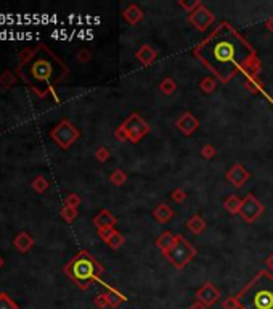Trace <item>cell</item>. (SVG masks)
Here are the masks:
<instances>
[{"label":"cell","instance_id":"obj_1","mask_svg":"<svg viewBox=\"0 0 273 309\" xmlns=\"http://www.w3.org/2000/svg\"><path fill=\"white\" fill-rule=\"evenodd\" d=\"M193 55L222 84L244 73L257 58L254 47L228 21H222L201 40L193 49Z\"/></svg>","mask_w":273,"mask_h":309},{"label":"cell","instance_id":"obj_2","mask_svg":"<svg viewBox=\"0 0 273 309\" xmlns=\"http://www.w3.org/2000/svg\"><path fill=\"white\" fill-rule=\"evenodd\" d=\"M68 73V66L44 44L37 47L34 57L26 65L18 66L19 76L42 99L49 94L55 95V86L63 81Z\"/></svg>","mask_w":273,"mask_h":309},{"label":"cell","instance_id":"obj_3","mask_svg":"<svg viewBox=\"0 0 273 309\" xmlns=\"http://www.w3.org/2000/svg\"><path fill=\"white\" fill-rule=\"evenodd\" d=\"M240 309H273V276L259 271L236 295Z\"/></svg>","mask_w":273,"mask_h":309},{"label":"cell","instance_id":"obj_4","mask_svg":"<svg viewBox=\"0 0 273 309\" xmlns=\"http://www.w3.org/2000/svg\"><path fill=\"white\" fill-rule=\"evenodd\" d=\"M63 271L79 288L87 290L92 284L97 282L105 269L95 259V256H92L88 251L82 250L63 267Z\"/></svg>","mask_w":273,"mask_h":309},{"label":"cell","instance_id":"obj_5","mask_svg":"<svg viewBox=\"0 0 273 309\" xmlns=\"http://www.w3.org/2000/svg\"><path fill=\"white\" fill-rule=\"evenodd\" d=\"M149 134V124L141 118L138 113H132L129 118L122 121V124L116 129L114 137L119 142L138 143L143 137Z\"/></svg>","mask_w":273,"mask_h":309},{"label":"cell","instance_id":"obj_6","mask_svg":"<svg viewBox=\"0 0 273 309\" xmlns=\"http://www.w3.org/2000/svg\"><path fill=\"white\" fill-rule=\"evenodd\" d=\"M196 255H198V251L195 246L191 245L185 237L177 235L174 246L164 256L167 258V261L175 267V269L182 271L191 259L196 258Z\"/></svg>","mask_w":273,"mask_h":309},{"label":"cell","instance_id":"obj_7","mask_svg":"<svg viewBox=\"0 0 273 309\" xmlns=\"http://www.w3.org/2000/svg\"><path fill=\"white\" fill-rule=\"evenodd\" d=\"M50 137H52V140L57 143L60 148L68 150L72 145V143H76L79 140L80 130L76 126H74L71 121L63 119V121L60 122V124H57L50 130Z\"/></svg>","mask_w":273,"mask_h":309},{"label":"cell","instance_id":"obj_8","mask_svg":"<svg viewBox=\"0 0 273 309\" xmlns=\"http://www.w3.org/2000/svg\"><path fill=\"white\" fill-rule=\"evenodd\" d=\"M262 212H264V205L259 202L252 194L246 195L243 198L240 216H241V219L244 222H248V224L256 222L257 219L262 216Z\"/></svg>","mask_w":273,"mask_h":309},{"label":"cell","instance_id":"obj_9","mask_svg":"<svg viewBox=\"0 0 273 309\" xmlns=\"http://www.w3.org/2000/svg\"><path fill=\"white\" fill-rule=\"evenodd\" d=\"M214 21H215V15L206 5H201L200 8L188 15V23L200 32L207 31L209 27L214 24Z\"/></svg>","mask_w":273,"mask_h":309},{"label":"cell","instance_id":"obj_10","mask_svg":"<svg viewBox=\"0 0 273 309\" xmlns=\"http://www.w3.org/2000/svg\"><path fill=\"white\" fill-rule=\"evenodd\" d=\"M218 298H220V290H218V288L212 282L203 284L196 290V300L201 301V303L206 306V308L214 306L217 301H218Z\"/></svg>","mask_w":273,"mask_h":309},{"label":"cell","instance_id":"obj_11","mask_svg":"<svg viewBox=\"0 0 273 309\" xmlns=\"http://www.w3.org/2000/svg\"><path fill=\"white\" fill-rule=\"evenodd\" d=\"M225 179H227L231 185H233L235 189H241L243 185L251 179V173L243 166L241 163H235L233 166H231L227 171V174H225Z\"/></svg>","mask_w":273,"mask_h":309},{"label":"cell","instance_id":"obj_12","mask_svg":"<svg viewBox=\"0 0 273 309\" xmlns=\"http://www.w3.org/2000/svg\"><path fill=\"white\" fill-rule=\"evenodd\" d=\"M175 126L183 135L190 137V135H193L196 132L198 127H200V119H198L191 111H185L183 114H180L179 119H177Z\"/></svg>","mask_w":273,"mask_h":309},{"label":"cell","instance_id":"obj_13","mask_svg":"<svg viewBox=\"0 0 273 309\" xmlns=\"http://www.w3.org/2000/svg\"><path fill=\"white\" fill-rule=\"evenodd\" d=\"M98 237L109 246L111 250H118L124 245L126 238L121 232H118L114 227L113 229H98Z\"/></svg>","mask_w":273,"mask_h":309},{"label":"cell","instance_id":"obj_14","mask_svg":"<svg viewBox=\"0 0 273 309\" xmlns=\"http://www.w3.org/2000/svg\"><path fill=\"white\" fill-rule=\"evenodd\" d=\"M118 219L113 216V212L109 209H101L97 216L93 217V224L97 229H113Z\"/></svg>","mask_w":273,"mask_h":309},{"label":"cell","instance_id":"obj_15","mask_svg":"<svg viewBox=\"0 0 273 309\" xmlns=\"http://www.w3.org/2000/svg\"><path fill=\"white\" fill-rule=\"evenodd\" d=\"M135 57L143 66H149L156 58H158V50H156L153 45L145 44V45L140 47L138 52L135 53Z\"/></svg>","mask_w":273,"mask_h":309},{"label":"cell","instance_id":"obj_16","mask_svg":"<svg viewBox=\"0 0 273 309\" xmlns=\"http://www.w3.org/2000/svg\"><path fill=\"white\" fill-rule=\"evenodd\" d=\"M122 18H124L131 26H136L143 18H145V13H143V10L140 8L138 5L132 3V5H129L124 11H122Z\"/></svg>","mask_w":273,"mask_h":309},{"label":"cell","instance_id":"obj_17","mask_svg":"<svg viewBox=\"0 0 273 309\" xmlns=\"http://www.w3.org/2000/svg\"><path fill=\"white\" fill-rule=\"evenodd\" d=\"M177 235L179 233H174V232H162L161 235L158 237V240H156V246L162 251V255H166V253L172 248L174 243H175V240H177Z\"/></svg>","mask_w":273,"mask_h":309},{"label":"cell","instance_id":"obj_18","mask_svg":"<svg viewBox=\"0 0 273 309\" xmlns=\"http://www.w3.org/2000/svg\"><path fill=\"white\" fill-rule=\"evenodd\" d=\"M13 245L16 246V250L18 251H21V253H27L31 248H32V245H34V238L31 237V233L29 232H19L18 235L15 237V240H13Z\"/></svg>","mask_w":273,"mask_h":309},{"label":"cell","instance_id":"obj_19","mask_svg":"<svg viewBox=\"0 0 273 309\" xmlns=\"http://www.w3.org/2000/svg\"><path fill=\"white\" fill-rule=\"evenodd\" d=\"M153 217H154L159 224H167L169 221H172V217H174V209L170 208L169 205L161 203V205L156 206V209L153 211Z\"/></svg>","mask_w":273,"mask_h":309},{"label":"cell","instance_id":"obj_20","mask_svg":"<svg viewBox=\"0 0 273 309\" xmlns=\"http://www.w3.org/2000/svg\"><path fill=\"white\" fill-rule=\"evenodd\" d=\"M105 295H106V298H108V305H109V308H113V309H118L122 303H126V300H127V298L124 297V295H122L121 292L116 290L114 287H106Z\"/></svg>","mask_w":273,"mask_h":309},{"label":"cell","instance_id":"obj_21","mask_svg":"<svg viewBox=\"0 0 273 309\" xmlns=\"http://www.w3.org/2000/svg\"><path fill=\"white\" fill-rule=\"evenodd\" d=\"M187 229L191 233H195V235H201L204 229H206V221H204L201 214H193L187 221Z\"/></svg>","mask_w":273,"mask_h":309},{"label":"cell","instance_id":"obj_22","mask_svg":"<svg viewBox=\"0 0 273 309\" xmlns=\"http://www.w3.org/2000/svg\"><path fill=\"white\" fill-rule=\"evenodd\" d=\"M243 200L238 195H230L223 200V208L225 211H228L230 214H240Z\"/></svg>","mask_w":273,"mask_h":309},{"label":"cell","instance_id":"obj_23","mask_svg":"<svg viewBox=\"0 0 273 309\" xmlns=\"http://www.w3.org/2000/svg\"><path fill=\"white\" fill-rule=\"evenodd\" d=\"M158 89L161 91L162 95H166V97H170L175 91H177V82L172 79V78H164L159 84H158Z\"/></svg>","mask_w":273,"mask_h":309},{"label":"cell","instance_id":"obj_24","mask_svg":"<svg viewBox=\"0 0 273 309\" xmlns=\"http://www.w3.org/2000/svg\"><path fill=\"white\" fill-rule=\"evenodd\" d=\"M244 89L248 91L249 94H264V95H267L264 91V87L261 84V81L259 79H246L244 81Z\"/></svg>","mask_w":273,"mask_h":309},{"label":"cell","instance_id":"obj_25","mask_svg":"<svg viewBox=\"0 0 273 309\" xmlns=\"http://www.w3.org/2000/svg\"><path fill=\"white\" fill-rule=\"evenodd\" d=\"M217 87V79H214L212 76H206L203 78L200 82V89L203 91V94H212Z\"/></svg>","mask_w":273,"mask_h":309},{"label":"cell","instance_id":"obj_26","mask_svg":"<svg viewBox=\"0 0 273 309\" xmlns=\"http://www.w3.org/2000/svg\"><path fill=\"white\" fill-rule=\"evenodd\" d=\"M109 181H111L113 185H116V187H121V185H124L126 181H127V174L124 169H116L113 171V174L109 176Z\"/></svg>","mask_w":273,"mask_h":309},{"label":"cell","instance_id":"obj_27","mask_svg":"<svg viewBox=\"0 0 273 309\" xmlns=\"http://www.w3.org/2000/svg\"><path fill=\"white\" fill-rule=\"evenodd\" d=\"M49 187H50V184H49V181H47V177H44V176H37L36 179L32 181V189L36 190L37 194H44Z\"/></svg>","mask_w":273,"mask_h":309},{"label":"cell","instance_id":"obj_28","mask_svg":"<svg viewBox=\"0 0 273 309\" xmlns=\"http://www.w3.org/2000/svg\"><path fill=\"white\" fill-rule=\"evenodd\" d=\"M77 209L76 208H69V206H63L60 211V216L61 219H65L66 222H72V221H76V217H77Z\"/></svg>","mask_w":273,"mask_h":309},{"label":"cell","instance_id":"obj_29","mask_svg":"<svg viewBox=\"0 0 273 309\" xmlns=\"http://www.w3.org/2000/svg\"><path fill=\"white\" fill-rule=\"evenodd\" d=\"M201 5H203L201 0H190V2H187V0H179V6L185 10L188 15H190V13H193L195 10L200 8Z\"/></svg>","mask_w":273,"mask_h":309},{"label":"cell","instance_id":"obj_30","mask_svg":"<svg viewBox=\"0 0 273 309\" xmlns=\"http://www.w3.org/2000/svg\"><path fill=\"white\" fill-rule=\"evenodd\" d=\"M16 81H18V78L8 70L0 74V86H3V87H11L13 84H16Z\"/></svg>","mask_w":273,"mask_h":309},{"label":"cell","instance_id":"obj_31","mask_svg":"<svg viewBox=\"0 0 273 309\" xmlns=\"http://www.w3.org/2000/svg\"><path fill=\"white\" fill-rule=\"evenodd\" d=\"M0 309H19V308L6 293H0Z\"/></svg>","mask_w":273,"mask_h":309},{"label":"cell","instance_id":"obj_32","mask_svg":"<svg viewBox=\"0 0 273 309\" xmlns=\"http://www.w3.org/2000/svg\"><path fill=\"white\" fill-rule=\"evenodd\" d=\"M34 53H36V49H29V47H24V49L19 50L18 58H19V61H21V65H26L27 61L34 57Z\"/></svg>","mask_w":273,"mask_h":309},{"label":"cell","instance_id":"obj_33","mask_svg":"<svg viewBox=\"0 0 273 309\" xmlns=\"http://www.w3.org/2000/svg\"><path fill=\"white\" fill-rule=\"evenodd\" d=\"M170 198H172L177 205H182L183 202L187 200V192L183 190L182 187H179V189H175L172 194H170Z\"/></svg>","mask_w":273,"mask_h":309},{"label":"cell","instance_id":"obj_34","mask_svg":"<svg viewBox=\"0 0 273 309\" xmlns=\"http://www.w3.org/2000/svg\"><path fill=\"white\" fill-rule=\"evenodd\" d=\"M80 197L77 194H69L66 198H65V206H69V208H79L80 206Z\"/></svg>","mask_w":273,"mask_h":309},{"label":"cell","instance_id":"obj_35","mask_svg":"<svg viewBox=\"0 0 273 309\" xmlns=\"http://www.w3.org/2000/svg\"><path fill=\"white\" fill-rule=\"evenodd\" d=\"M201 155H203V158H206V160H212V158L217 155V150L212 143H207V145H204L201 148Z\"/></svg>","mask_w":273,"mask_h":309},{"label":"cell","instance_id":"obj_36","mask_svg":"<svg viewBox=\"0 0 273 309\" xmlns=\"http://www.w3.org/2000/svg\"><path fill=\"white\" fill-rule=\"evenodd\" d=\"M222 309H240V303H238L236 297H228L222 301Z\"/></svg>","mask_w":273,"mask_h":309},{"label":"cell","instance_id":"obj_37","mask_svg":"<svg viewBox=\"0 0 273 309\" xmlns=\"http://www.w3.org/2000/svg\"><path fill=\"white\" fill-rule=\"evenodd\" d=\"M109 155H111V153H109V150L106 147H100V148H97V152H95V158H97L100 163L108 161L109 160Z\"/></svg>","mask_w":273,"mask_h":309},{"label":"cell","instance_id":"obj_38","mask_svg":"<svg viewBox=\"0 0 273 309\" xmlns=\"http://www.w3.org/2000/svg\"><path fill=\"white\" fill-rule=\"evenodd\" d=\"M93 305L97 306L98 309H105L106 306H109V305H108V298H106V295H105V293H100V295H97V297H95V300H93Z\"/></svg>","mask_w":273,"mask_h":309},{"label":"cell","instance_id":"obj_39","mask_svg":"<svg viewBox=\"0 0 273 309\" xmlns=\"http://www.w3.org/2000/svg\"><path fill=\"white\" fill-rule=\"evenodd\" d=\"M77 60L80 61V63H87V61L92 60V52L87 50V49H82L77 52Z\"/></svg>","mask_w":273,"mask_h":309},{"label":"cell","instance_id":"obj_40","mask_svg":"<svg viewBox=\"0 0 273 309\" xmlns=\"http://www.w3.org/2000/svg\"><path fill=\"white\" fill-rule=\"evenodd\" d=\"M265 266H267L269 272H270V271L273 272V253H272V255H270L267 259H265Z\"/></svg>","mask_w":273,"mask_h":309},{"label":"cell","instance_id":"obj_41","mask_svg":"<svg viewBox=\"0 0 273 309\" xmlns=\"http://www.w3.org/2000/svg\"><path fill=\"white\" fill-rule=\"evenodd\" d=\"M190 309H207V308H206V306H204V305L201 303V301H198V300H196V301H195V303H193V305H191V306H190Z\"/></svg>","mask_w":273,"mask_h":309},{"label":"cell","instance_id":"obj_42","mask_svg":"<svg viewBox=\"0 0 273 309\" xmlns=\"http://www.w3.org/2000/svg\"><path fill=\"white\" fill-rule=\"evenodd\" d=\"M265 26H267V29L273 34V16L270 19H267V23H265Z\"/></svg>","mask_w":273,"mask_h":309},{"label":"cell","instance_id":"obj_43","mask_svg":"<svg viewBox=\"0 0 273 309\" xmlns=\"http://www.w3.org/2000/svg\"><path fill=\"white\" fill-rule=\"evenodd\" d=\"M2 266H3V258L0 256V269H2Z\"/></svg>","mask_w":273,"mask_h":309}]
</instances>
